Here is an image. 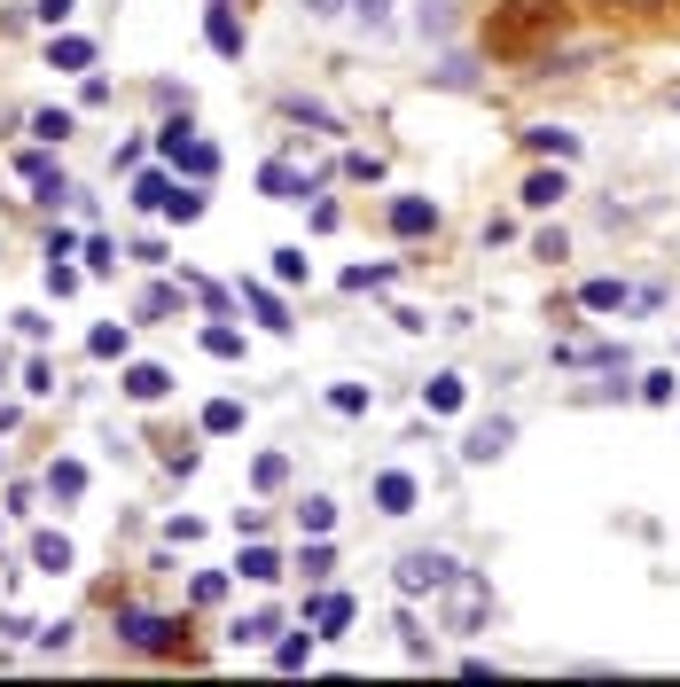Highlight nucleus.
<instances>
[{"label":"nucleus","instance_id":"39448f33","mask_svg":"<svg viewBox=\"0 0 680 687\" xmlns=\"http://www.w3.org/2000/svg\"><path fill=\"white\" fill-rule=\"evenodd\" d=\"M17 172H24V181H32V196H40L47 211H55V204L71 196V181H63V172H55V156H47V141H40V149H24V156H17Z\"/></svg>","mask_w":680,"mask_h":687},{"label":"nucleus","instance_id":"5701e85b","mask_svg":"<svg viewBox=\"0 0 680 687\" xmlns=\"http://www.w3.org/2000/svg\"><path fill=\"white\" fill-rule=\"evenodd\" d=\"M47 492L55 500H78V492H87V469H78V461H47Z\"/></svg>","mask_w":680,"mask_h":687},{"label":"nucleus","instance_id":"4c0bfd02","mask_svg":"<svg viewBox=\"0 0 680 687\" xmlns=\"http://www.w3.org/2000/svg\"><path fill=\"white\" fill-rule=\"evenodd\" d=\"M71 9H78V0H32V17L55 32V24H71Z\"/></svg>","mask_w":680,"mask_h":687},{"label":"nucleus","instance_id":"f704fd0d","mask_svg":"<svg viewBox=\"0 0 680 687\" xmlns=\"http://www.w3.org/2000/svg\"><path fill=\"white\" fill-rule=\"evenodd\" d=\"M298 524H305V532H321V539H328V524H336V508H328V500H305V508H298Z\"/></svg>","mask_w":680,"mask_h":687},{"label":"nucleus","instance_id":"bb28decb","mask_svg":"<svg viewBox=\"0 0 680 687\" xmlns=\"http://www.w3.org/2000/svg\"><path fill=\"white\" fill-rule=\"evenodd\" d=\"M87 352H95V360H126V320H102V328L87 336Z\"/></svg>","mask_w":680,"mask_h":687},{"label":"nucleus","instance_id":"a211bd4d","mask_svg":"<svg viewBox=\"0 0 680 687\" xmlns=\"http://www.w3.org/2000/svg\"><path fill=\"white\" fill-rule=\"evenodd\" d=\"M47 63H55V70H87V63H95V40H78V32H63V40L47 47Z\"/></svg>","mask_w":680,"mask_h":687},{"label":"nucleus","instance_id":"37998d69","mask_svg":"<svg viewBox=\"0 0 680 687\" xmlns=\"http://www.w3.org/2000/svg\"><path fill=\"white\" fill-rule=\"evenodd\" d=\"M360 17H368V24H384V17H391V0H360Z\"/></svg>","mask_w":680,"mask_h":687},{"label":"nucleus","instance_id":"412c9836","mask_svg":"<svg viewBox=\"0 0 680 687\" xmlns=\"http://www.w3.org/2000/svg\"><path fill=\"white\" fill-rule=\"evenodd\" d=\"M164 219H204V181H188V188H173V196H164Z\"/></svg>","mask_w":680,"mask_h":687},{"label":"nucleus","instance_id":"c03bdc74","mask_svg":"<svg viewBox=\"0 0 680 687\" xmlns=\"http://www.w3.org/2000/svg\"><path fill=\"white\" fill-rule=\"evenodd\" d=\"M305 9H313V17H345V0H305Z\"/></svg>","mask_w":680,"mask_h":687},{"label":"nucleus","instance_id":"72a5a7b5","mask_svg":"<svg viewBox=\"0 0 680 687\" xmlns=\"http://www.w3.org/2000/svg\"><path fill=\"white\" fill-rule=\"evenodd\" d=\"M32 133H40V141H71V110H40Z\"/></svg>","mask_w":680,"mask_h":687},{"label":"nucleus","instance_id":"a19ab883","mask_svg":"<svg viewBox=\"0 0 680 687\" xmlns=\"http://www.w3.org/2000/svg\"><path fill=\"white\" fill-rule=\"evenodd\" d=\"M563 250H571V242H563V227H548V235L532 242V258H548V266H555V258H563Z\"/></svg>","mask_w":680,"mask_h":687},{"label":"nucleus","instance_id":"e433bc0d","mask_svg":"<svg viewBox=\"0 0 680 687\" xmlns=\"http://www.w3.org/2000/svg\"><path fill=\"white\" fill-rule=\"evenodd\" d=\"M328 406H336V414H368V391H360V383H336Z\"/></svg>","mask_w":680,"mask_h":687},{"label":"nucleus","instance_id":"2eb2a0df","mask_svg":"<svg viewBox=\"0 0 680 687\" xmlns=\"http://www.w3.org/2000/svg\"><path fill=\"white\" fill-rule=\"evenodd\" d=\"M525 149H532V156H555V164H563V156H579V133H563V126H532V133H525Z\"/></svg>","mask_w":680,"mask_h":687},{"label":"nucleus","instance_id":"473e14b6","mask_svg":"<svg viewBox=\"0 0 680 687\" xmlns=\"http://www.w3.org/2000/svg\"><path fill=\"white\" fill-rule=\"evenodd\" d=\"M594 9H611V17H665L672 0H594Z\"/></svg>","mask_w":680,"mask_h":687},{"label":"nucleus","instance_id":"f8f14e48","mask_svg":"<svg viewBox=\"0 0 680 687\" xmlns=\"http://www.w3.org/2000/svg\"><path fill=\"white\" fill-rule=\"evenodd\" d=\"M305 610H313V633H345L353 625V593H313Z\"/></svg>","mask_w":680,"mask_h":687},{"label":"nucleus","instance_id":"49530a36","mask_svg":"<svg viewBox=\"0 0 680 687\" xmlns=\"http://www.w3.org/2000/svg\"><path fill=\"white\" fill-rule=\"evenodd\" d=\"M672 9H680V0H672Z\"/></svg>","mask_w":680,"mask_h":687},{"label":"nucleus","instance_id":"79ce46f5","mask_svg":"<svg viewBox=\"0 0 680 687\" xmlns=\"http://www.w3.org/2000/svg\"><path fill=\"white\" fill-rule=\"evenodd\" d=\"M672 391H680V383H672V375H641V399H649V406H665V399H672Z\"/></svg>","mask_w":680,"mask_h":687},{"label":"nucleus","instance_id":"a878e982","mask_svg":"<svg viewBox=\"0 0 680 687\" xmlns=\"http://www.w3.org/2000/svg\"><path fill=\"white\" fill-rule=\"evenodd\" d=\"M173 313H181V290H173V282L141 290V320H173Z\"/></svg>","mask_w":680,"mask_h":687},{"label":"nucleus","instance_id":"423d86ee","mask_svg":"<svg viewBox=\"0 0 680 687\" xmlns=\"http://www.w3.org/2000/svg\"><path fill=\"white\" fill-rule=\"evenodd\" d=\"M384 219H391V235H399V242L439 235V204H431V196H391V211H384Z\"/></svg>","mask_w":680,"mask_h":687},{"label":"nucleus","instance_id":"cd10ccee","mask_svg":"<svg viewBox=\"0 0 680 687\" xmlns=\"http://www.w3.org/2000/svg\"><path fill=\"white\" fill-rule=\"evenodd\" d=\"M164 196H173L164 172H141V181H133V204H141V211H164Z\"/></svg>","mask_w":680,"mask_h":687},{"label":"nucleus","instance_id":"f257e3e1","mask_svg":"<svg viewBox=\"0 0 680 687\" xmlns=\"http://www.w3.org/2000/svg\"><path fill=\"white\" fill-rule=\"evenodd\" d=\"M571 17H579L571 0H500V9L485 17V55H500V63H540V55L563 47Z\"/></svg>","mask_w":680,"mask_h":687},{"label":"nucleus","instance_id":"f03ea898","mask_svg":"<svg viewBox=\"0 0 680 687\" xmlns=\"http://www.w3.org/2000/svg\"><path fill=\"white\" fill-rule=\"evenodd\" d=\"M118 633H126V648H141V656H181V648H188V625H181V618H156V610H118Z\"/></svg>","mask_w":680,"mask_h":687},{"label":"nucleus","instance_id":"c756f323","mask_svg":"<svg viewBox=\"0 0 680 687\" xmlns=\"http://www.w3.org/2000/svg\"><path fill=\"white\" fill-rule=\"evenodd\" d=\"M250 484H259V492H282V484H290V461H282V454H259V469H250Z\"/></svg>","mask_w":680,"mask_h":687},{"label":"nucleus","instance_id":"9b49d317","mask_svg":"<svg viewBox=\"0 0 680 687\" xmlns=\"http://www.w3.org/2000/svg\"><path fill=\"white\" fill-rule=\"evenodd\" d=\"M164 391H173V375H164L156 360H133V368H126V399H141V406H156Z\"/></svg>","mask_w":680,"mask_h":687},{"label":"nucleus","instance_id":"1a4fd4ad","mask_svg":"<svg viewBox=\"0 0 680 687\" xmlns=\"http://www.w3.org/2000/svg\"><path fill=\"white\" fill-rule=\"evenodd\" d=\"M235 297L259 313V328H274V336H290V313H282V297L267 290V282H235Z\"/></svg>","mask_w":680,"mask_h":687},{"label":"nucleus","instance_id":"ea45409f","mask_svg":"<svg viewBox=\"0 0 680 687\" xmlns=\"http://www.w3.org/2000/svg\"><path fill=\"white\" fill-rule=\"evenodd\" d=\"M47 290H55V297H71V290H78V274L63 266V258H47Z\"/></svg>","mask_w":680,"mask_h":687},{"label":"nucleus","instance_id":"7c9ffc66","mask_svg":"<svg viewBox=\"0 0 680 687\" xmlns=\"http://www.w3.org/2000/svg\"><path fill=\"white\" fill-rule=\"evenodd\" d=\"M422 399H431V414H454V406H462V375H431V391H422Z\"/></svg>","mask_w":680,"mask_h":687},{"label":"nucleus","instance_id":"4468645a","mask_svg":"<svg viewBox=\"0 0 680 687\" xmlns=\"http://www.w3.org/2000/svg\"><path fill=\"white\" fill-rule=\"evenodd\" d=\"M563 196H571V181H563V164H555V172H532V181H525V204H532V211H555Z\"/></svg>","mask_w":680,"mask_h":687},{"label":"nucleus","instance_id":"9d476101","mask_svg":"<svg viewBox=\"0 0 680 687\" xmlns=\"http://www.w3.org/2000/svg\"><path fill=\"white\" fill-rule=\"evenodd\" d=\"M414 500H422V492H414L407 469H384V477H376V508H384V515H414Z\"/></svg>","mask_w":680,"mask_h":687},{"label":"nucleus","instance_id":"393cba45","mask_svg":"<svg viewBox=\"0 0 680 687\" xmlns=\"http://www.w3.org/2000/svg\"><path fill=\"white\" fill-rule=\"evenodd\" d=\"M274 664H282V672H305V664H313V633H282V641H274Z\"/></svg>","mask_w":680,"mask_h":687},{"label":"nucleus","instance_id":"6ab92c4d","mask_svg":"<svg viewBox=\"0 0 680 687\" xmlns=\"http://www.w3.org/2000/svg\"><path fill=\"white\" fill-rule=\"evenodd\" d=\"M579 305H586V313H618V305H634V290H626V282H586Z\"/></svg>","mask_w":680,"mask_h":687},{"label":"nucleus","instance_id":"b1692460","mask_svg":"<svg viewBox=\"0 0 680 687\" xmlns=\"http://www.w3.org/2000/svg\"><path fill=\"white\" fill-rule=\"evenodd\" d=\"M32 563H40V570H71V539H63V532H40V539H32Z\"/></svg>","mask_w":680,"mask_h":687},{"label":"nucleus","instance_id":"58836bf2","mask_svg":"<svg viewBox=\"0 0 680 687\" xmlns=\"http://www.w3.org/2000/svg\"><path fill=\"white\" fill-rule=\"evenodd\" d=\"M384 282H391V266H353L345 274V290H384Z\"/></svg>","mask_w":680,"mask_h":687},{"label":"nucleus","instance_id":"c9c22d12","mask_svg":"<svg viewBox=\"0 0 680 687\" xmlns=\"http://www.w3.org/2000/svg\"><path fill=\"white\" fill-rule=\"evenodd\" d=\"M313 266H305V250H274V282H305Z\"/></svg>","mask_w":680,"mask_h":687},{"label":"nucleus","instance_id":"dca6fc26","mask_svg":"<svg viewBox=\"0 0 680 687\" xmlns=\"http://www.w3.org/2000/svg\"><path fill=\"white\" fill-rule=\"evenodd\" d=\"M235 570H242V578H250V586H274V578H282V555H274V547H259V539H250V547H242V563H235Z\"/></svg>","mask_w":680,"mask_h":687},{"label":"nucleus","instance_id":"7ed1b4c3","mask_svg":"<svg viewBox=\"0 0 680 687\" xmlns=\"http://www.w3.org/2000/svg\"><path fill=\"white\" fill-rule=\"evenodd\" d=\"M454 555H439V547H414V555H399V593H439V586H454Z\"/></svg>","mask_w":680,"mask_h":687},{"label":"nucleus","instance_id":"f3484780","mask_svg":"<svg viewBox=\"0 0 680 687\" xmlns=\"http://www.w3.org/2000/svg\"><path fill=\"white\" fill-rule=\"evenodd\" d=\"M227 633H235V648H259V641H274V633H282V618H274V610H250V618H235Z\"/></svg>","mask_w":680,"mask_h":687},{"label":"nucleus","instance_id":"2f4dec72","mask_svg":"<svg viewBox=\"0 0 680 687\" xmlns=\"http://www.w3.org/2000/svg\"><path fill=\"white\" fill-rule=\"evenodd\" d=\"M298 570H305V578H313V586H321V578H328V570H336V555H328V539H321V532H313V547H305V563H298Z\"/></svg>","mask_w":680,"mask_h":687},{"label":"nucleus","instance_id":"aec40b11","mask_svg":"<svg viewBox=\"0 0 680 687\" xmlns=\"http://www.w3.org/2000/svg\"><path fill=\"white\" fill-rule=\"evenodd\" d=\"M204 352H212V360H242V328H235V320H212V328H204Z\"/></svg>","mask_w":680,"mask_h":687},{"label":"nucleus","instance_id":"a18cd8bd","mask_svg":"<svg viewBox=\"0 0 680 687\" xmlns=\"http://www.w3.org/2000/svg\"><path fill=\"white\" fill-rule=\"evenodd\" d=\"M0 429H17V399H0Z\"/></svg>","mask_w":680,"mask_h":687},{"label":"nucleus","instance_id":"ddd939ff","mask_svg":"<svg viewBox=\"0 0 680 687\" xmlns=\"http://www.w3.org/2000/svg\"><path fill=\"white\" fill-rule=\"evenodd\" d=\"M508 438H517V429H508V422H477L462 454H469V461H500V454H508Z\"/></svg>","mask_w":680,"mask_h":687},{"label":"nucleus","instance_id":"0eeeda50","mask_svg":"<svg viewBox=\"0 0 680 687\" xmlns=\"http://www.w3.org/2000/svg\"><path fill=\"white\" fill-rule=\"evenodd\" d=\"M493 610V593H485V578L477 570H454V633H477V618Z\"/></svg>","mask_w":680,"mask_h":687},{"label":"nucleus","instance_id":"6e6552de","mask_svg":"<svg viewBox=\"0 0 680 687\" xmlns=\"http://www.w3.org/2000/svg\"><path fill=\"white\" fill-rule=\"evenodd\" d=\"M259 188H267L274 204H305V196H313V181H305L298 164H282V156H274V164H259Z\"/></svg>","mask_w":680,"mask_h":687},{"label":"nucleus","instance_id":"c85d7f7f","mask_svg":"<svg viewBox=\"0 0 680 687\" xmlns=\"http://www.w3.org/2000/svg\"><path fill=\"white\" fill-rule=\"evenodd\" d=\"M78 250H87V274H118V242L110 235H87Z\"/></svg>","mask_w":680,"mask_h":687},{"label":"nucleus","instance_id":"20e7f679","mask_svg":"<svg viewBox=\"0 0 680 687\" xmlns=\"http://www.w3.org/2000/svg\"><path fill=\"white\" fill-rule=\"evenodd\" d=\"M204 40H212V55H227V63H242V47H250V32H242V17H235V0H212V9H204Z\"/></svg>","mask_w":680,"mask_h":687},{"label":"nucleus","instance_id":"4be33fe9","mask_svg":"<svg viewBox=\"0 0 680 687\" xmlns=\"http://www.w3.org/2000/svg\"><path fill=\"white\" fill-rule=\"evenodd\" d=\"M204 429H212V438H235V429H242V399H212L204 406Z\"/></svg>","mask_w":680,"mask_h":687}]
</instances>
